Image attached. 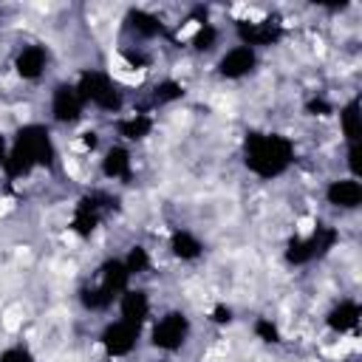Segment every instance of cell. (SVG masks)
Returning a JSON list of instances; mask_svg holds the SVG:
<instances>
[{"instance_id":"obj_1","label":"cell","mask_w":362,"mask_h":362,"mask_svg":"<svg viewBox=\"0 0 362 362\" xmlns=\"http://www.w3.org/2000/svg\"><path fill=\"white\" fill-rule=\"evenodd\" d=\"M48 156H51V141H48V133L42 130V127H28V130H23L20 133V139H17V147L11 150V156L8 158H14L11 161V167L20 173H25V170H31L34 164H42V161H48Z\"/></svg>"},{"instance_id":"obj_2","label":"cell","mask_w":362,"mask_h":362,"mask_svg":"<svg viewBox=\"0 0 362 362\" xmlns=\"http://www.w3.org/2000/svg\"><path fill=\"white\" fill-rule=\"evenodd\" d=\"M286 161H288V150H286V144L280 139L260 136V139L249 141V164H252V170H257L263 175H272V173L283 170Z\"/></svg>"},{"instance_id":"obj_3","label":"cell","mask_w":362,"mask_h":362,"mask_svg":"<svg viewBox=\"0 0 362 362\" xmlns=\"http://www.w3.org/2000/svg\"><path fill=\"white\" fill-rule=\"evenodd\" d=\"M82 102H93V105H102V107H116L119 105V96L113 90V82L107 76H99V74H85L82 85L76 88Z\"/></svg>"},{"instance_id":"obj_4","label":"cell","mask_w":362,"mask_h":362,"mask_svg":"<svg viewBox=\"0 0 362 362\" xmlns=\"http://www.w3.org/2000/svg\"><path fill=\"white\" fill-rule=\"evenodd\" d=\"M184 337H187V320H184V314H175V311L161 317L153 328V342L164 351H175L184 342Z\"/></svg>"},{"instance_id":"obj_5","label":"cell","mask_w":362,"mask_h":362,"mask_svg":"<svg viewBox=\"0 0 362 362\" xmlns=\"http://www.w3.org/2000/svg\"><path fill=\"white\" fill-rule=\"evenodd\" d=\"M136 334H139L136 325L119 320V322H113V325L105 331L102 342H105V348H107L113 356H124V354H130V348L136 345Z\"/></svg>"},{"instance_id":"obj_6","label":"cell","mask_w":362,"mask_h":362,"mask_svg":"<svg viewBox=\"0 0 362 362\" xmlns=\"http://www.w3.org/2000/svg\"><path fill=\"white\" fill-rule=\"evenodd\" d=\"M54 116L59 119V122H74L76 116H79V110H82V96H79V90L76 88H68V85H59L57 90H54Z\"/></svg>"},{"instance_id":"obj_7","label":"cell","mask_w":362,"mask_h":362,"mask_svg":"<svg viewBox=\"0 0 362 362\" xmlns=\"http://www.w3.org/2000/svg\"><path fill=\"white\" fill-rule=\"evenodd\" d=\"M255 65V54L249 45H238L232 51H226V57L221 59V74L223 76H243L246 71H252Z\"/></svg>"},{"instance_id":"obj_8","label":"cell","mask_w":362,"mask_h":362,"mask_svg":"<svg viewBox=\"0 0 362 362\" xmlns=\"http://www.w3.org/2000/svg\"><path fill=\"white\" fill-rule=\"evenodd\" d=\"M150 311V303L144 297V291H124L122 294V320L130 322V325H141V320L147 317Z\"/></svg>"},{"instance_id":"obj_9","label":"cell","mask_w":362,"mask_h":362,"mask_svg":"<svg viewBox=\"0 0 362 362\" xmlns=\"http://www.w3.org/2000/svg\"><path fill=\"white\" fill-rule=\"evenodd\" d=\"M42 68H45V51H42L40 45L23 48V54L17 57V71H20V76L34 79V76L42 74Z\"/></svg>"},{"instance_id":"obj_10","label":"cell","mask_w":362,"mask_h":362,"mask_svg":"<svg viewBox=\"0 0 362 362\" xmlns=\"http://www.w3.org/2000/svg\"><path fill=\"white\" fill-rule=\"evenodd\" d=\"M127 173H130V156H127L122 147L107 150V156H105V175H110V178H124Z\"/></svg>"},{"instance_id":"obj_11","label":"cell","mask_w":362,"mask_h":362,"mask_svg":"<svg viewBox=\"0 0 362 362\" xmlns=\"http://www.w3.org/2000/svg\"><path fill=\"white\" fill-rule=\"evenodd\" d=\"M173 252L178 257H184V260H189V257H198L201 255V243L189 232H175L173 235Z\"/></svg>"},{"instance_id":"obj_12","label":"cell","mask_w":362,"mask_h":362,"mask_svg":"<svg viewBox=\"0 0 362 362\" xmlns=\"http://www.w3.org/2000/svg\"><path fill=\"white\" fill-rule=\"evenodd\" d=\"M331 201L334 204H345V206H354L356 201H359V187L354 184V181H339V184H334L331 187Z\"/></svg>"},{"instance_id":"obj_13","label":"cell","mask_w":362,"mask_h":362,"mask_svg":"<svg viewBox=\"0 0 362 362\" xmlns=\"http://www.w3.org/2000/svg\"><path fill=\"white\" fill-rule=\"evenodd\" d=\"M147 127H150V122H144V119H130L127 124H122L127 139H139L141 133H147Z\"/></svg>"},{"instance_id":"obj_14","label":"cell","mask_w":362,"mask_h":362,"mask_svg":"<svg viewBox=\"0 0 362 362\" xmlns=\"http://www.w3.org/2000/svg\"><path fill=\"white\" fill-rule=\"evenodd\" d=\"M0 362H31V356H28L25 351H20V348H14V351H6Z\"/></svg>"},{"instance_id":"obj_15","label":"cell","mask_w":362,"mask_h":362,"mask_svg":"<svg viewBox=\"0 0 362 362\" xmlns=\"http://www.w3.org/2000/svg\"><path fill=\"white\" fill-rule=\"evenodd\" d=\"M229 314H232L229 308H215V320L218 322H229Z\"/></svg>"},{"instance_id":"obj_16","label":"cell","mask_w":362,"mask_h":362,"mask_svg":"<svg viewBox=\"0 0 362 362\" xmlns=\"http://www.w3.org/2000/svg\"><path fill=\"white\" fill-rule=\"evenodd\" d=\"M6 161V144H3V136H0V164Z\"/></svg>"}]
</instances>
